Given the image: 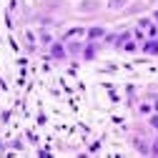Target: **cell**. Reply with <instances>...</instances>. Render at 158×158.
Returning <instances> with one entry per match:
<instances>
[{"label":"cell","instance_id":"6da1fadb","mask_svg":"<svg viewBox=\"0 0 158 158\" xmlns=\"http://www.w3.org/2000/svg\"><path fill=\"white\" fill-rule=\"evenodd\" d=\"M146 50H148V53H158V40L148 43V45H146Z\"/></svg>","mask_w":158,"mask_h":158},{"label":"cell","instance_id":"277c9868","mask_svg":"<svg viewBox=\"0 0 158 158\" xmlns=\"http://www.w3.org/2000/svg\"><path fill=\"white\" fill-rule=\"evenodd\" d=\"M123 3H126V0H110V8H121Z\"/></svg>","mask_w":158,"mask_h":158},{"label":"cell","instance_id":"3957f363","mask_svg":"<svg viewBox=\"0 0 158 158\" xmlns=\"http://www.w3.org/2000/svg\"><path fill=\"white\" fill-rule=\"evenodd\" d=\"M88 35H90V38H101V35H103V30H101V28H93Z\"/></svg>","mask_w":158,"mask_h":158},{"label":"cell","instance_id":"7a4b0ae2","mask_svg":"<svg viewBox=\"0 0 158 158\" xmlns=\"http://www.w3.org/2000/svg\"><path fill=\"white\" fill-rule=\"evenodd\" d=\"M53 55H55V58H63V48H60V45H53Z\"/></svg>","mask_w":158,"mask_h":158},{"label":"cell","instance_id":"52a82bcc","mask_svg":"<svg viewBox=\"0 0 158 158\" xmlns=\"http://www.w3.org/2000/svg\"><path fill=\"white\" fill-rule=\"evenodd\" d=\"M156 18H158V15H156Z\"/></svg>","mask_w":158,"mask_h":158},{"label":"cell","instance_id":"5b68a950","mask_svg":"<svg viewBox=\"0 0 158 158\" xmlns=\"http://www.w3.org/2000/svg\"><path fill=\"white\" fill-rule=\"evenodd\" d=\"M151 123H153V126H156V128H158V115H156V118H153V121H151Z\"/></svg>","mask_w":158,"mask_h":158},{"label":"cell","instance_id":"8992f818","mask_svg":"<svg viewBox=\"0 0 158 158\" xmlns=\"http://www.w3.org/2000/svg\"><path fill=\"white\" fill-rule=\"evenodd\" d=\"M153 153H158V141H156V148H153Z\"/></svg>","mask_w":158,"mask_h":158}]
</instances>
